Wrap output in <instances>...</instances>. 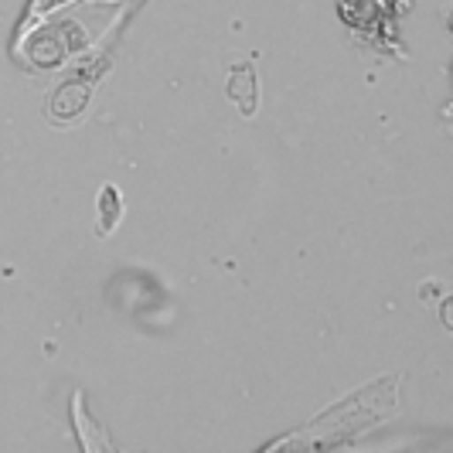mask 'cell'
I'll return each mask as SVG.
<instances>
[{"label": "cell", "mask_w": 453, "mask_h": 453, "mask_svg": "<svg viewBox=\"0 0 453 453\" xmlns=\"http://www.w3.org/2000/svg\"><path fill=\"white\" fill-rule=\"evenodd\" d=\"M99 208H103V215H99V222H96V232H99V235H110V232L116 228V222H119V215H123L116 188H103V195H99Z\"/></svg>", "instance_id": "cell-3"}, {"label": "cell", "mask_w": 453, "mask_h": 453, "mask_svg": "<svg viewBox=\"0 0 453 453\" xmlns=\"http://www.w3.org/2000/svg\"><path fill=\"white\" fill-rule=\"evenodd\" d=\"M226 92L232 103H239V110L246 116L256 113V68L252 65H239L228 72Z\"/></svg>", "instance_id": "cell-2"}, {"label": "cell", "mask_w": 453, "mask_h": 453, "mask_svg": "<svg viewBox=\"0 0 453 453\" xmlns=\"http://www.w3.org/2000/svg\"><path fill=\"white\" fill-rule=\"evenodd\" d=\"M92 96V75H86V79H72V82H65L62 89L51 96V116L55 119H75V116L86 110V103H89Z\"/></svg>", "instance_id": "cell-1"}]
</instances>
